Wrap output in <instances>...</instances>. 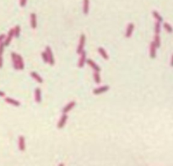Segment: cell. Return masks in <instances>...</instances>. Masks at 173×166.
Masks as SVG:
<instances>
[{
	"mask_svg": "<svg viewBox=\"0 0 173 166\" xmlns=\"http://www.w3.org/2000/svg\"><path fill=\"white\" fill-rule=\"evenodd\" d=\"M86 52L85 51H82L81 54H80V57H79V63H78V66L79 68H83L84 64L86 63Z\"/></svg>",
	"mask_w": 173,
	"mask_h": 166,
	"instance_id": "2",
	"label": "cell"
},
{
	"mask_svg": "<svg viewBox=\"0 0 173 166\" xmlns=\"http://www.w3.org/2000/svg\"><path fill=\"white\" fill-rule=\"evenodd\" d=\"M3 67V58L2 56H0V68Z\"/></svg>",
	"mask_w": 173,
	"mask_h": 166,
	"instance_id": "30",
	"label": "cell"
},
{
	"mask_svg": "<svg viewBox=\"0 0 173 166\" xmlns=\"http://www.w3.org/2000/svg\"><path fill=\"white\" fill-rule=\"evenodd\" d=\"M4 96H5L4 92H2V91H0V97H4Z\"/></svg>",
	"mask_w": 173,
	"mask_h": 166,
	"instance_id": "31",
	"label": "cell"
},
{
	"mask_svg": "<svg viewBox=\"0 0 173 166\" xmlns=\"http://www.w3.org/2000/svg\"><path fill=\"white\" fill-rule=\"evenodd\" d=\"M152 15H153V16H154L155 19L157 21H160V22H162V21H163V18L161 17V15H160L157 11H153V12H152Z\"/></svg>",
	"mask_w": 173,
	"mask_h": 166,
	"instance_id": "20",
	"label": "cell"
},
{
	"mask_svg": "<svg viewBox=\"0 0 173 166\" xmlns=\"http://www.w3.org/2000/svg\"><path fill=\"white\" fill-rule=\"evenodd\" d=\"M164 28H165V30H166L167 32H169V33H171V32L173 31V29H172V27L169 25L168 23H164Z\"/></svg>",
	"mask_w": 173,
	"mask_h": 166,
	"instance_id": "24",
	"label": "cell"
},
{
	"mask_svg": "<svg viewBox=\"0 0 173 166\" xmlns=\"http://www.w3.org/2000/svg\"><path fill=\"white\" fill-rule=\"evenodd\" d=\"M12 61H13V65L15 70H19V64H18V59H17V54L12 53L11 54Z\"/></svg>",
	"mask_w": 173,
	"mask_h": 166,
	"instance_id": "14",
	"label": "cell"
},
{
	"mask_svg": "<svg viewBox=\"0 0 173 166\" xmlns=\"http://www.w3.org/2000/svg\"><path fill=\"white\" fill-rule=\"evenodd\" d=\"M14 36H15V37H19V33H21V26H16L14 28Z\"/></svg>",
	"mask_w": 173,
	"mask_h": 166,
	"instance_id": "25",
	"label": "cell"
},
{
	"mask_svg": "<svg viewBox=\"0 0 173 166\" xmlns=\"http://www.w3.org/2000/svg\"><path fill=\"white\" fill-rule=\"evenodd\" d=\"M35 102L37 103H41V101H42V92H41V89L39 87L35 88Z\"/></svg>",
	"mask_w": 173,
	"mask_h": 166,
	"instance_id": "13",
	"label": "cell"
},
{
	"mask_svg": "<svg viewBox=\"0 0 173 166\" xmlns=\"http://www.w3.org/2000/svg\"><path fill=\"white\" fill-rule=\"evenodd\" d=\"M18 145H19V149L21 152H24L26 150V140H25V137L23 136H19Z\"/></svg>",
	"mask_w": 173,
	"mask_h": 166,
	"instance_id": "6",
	"label": "cell"
},
{
	"mask_svg": "<svg viewBox=\"0 0 173 166\" xmlns=\"http://www.w3.org/2000/svg\"><path fill=\"white\" fill-rule=\"evenodd\" d=\"M98 52H99V54H100V56H101V57L104 59H109V56H108L106 51L103 48H98Z\"/></svg>",
	"mask_w": 173,
	"mask_h": 166,
	"instance_id": "18",
	"label": "cell"
},
{
	"mask_svg": "<svg viewBox=\"0 0 173 166\" xmlns=\"http://www.w3.org/2000/svg\"><path fill=\"white\" fill-rule=\"evenodd\" d=\"M156 46L154 43V42H150V56L151 59H155L156 56Z\"/></svg>",
	"mask_w": 173,
	"mask_h": 166,
	"instance_id": "8",
	"label": "cell"
},
{
	"mask_svg": "<svg viewBox=\"0 0 173 166\" xmlns=\"http://www.w3.org/2000/svg\"><path fill=\"white\" fill-rule=\"evenodd\" d=\"M94 80H95V82L96 84H100V82H101V79H100V73L97 71H95L94 73Z\"/></svg>",
	"mask_w": 173,
	"mask_h": 166,
	"instance_id": "21",
	"label": "cell"
},
{
	"mask_svg": "<svg viewBox=\"0 0 173 166\" xmlns=\"http://www.w3.org/2000/svg\"><path fill=\"white\" fill-rule=\"evenodd\" d=\"M5 102L11 104V105H14V106H16V107H18L21 105V103H19V101L15 100L14 98H5Z\"/></svg>",
	"mask_w": 173,
	"mask_h": 166,
	"instance_id": "17",
	"label": "cell"
},
{
	"mask_svg": "<svg viewBox=\"0 0 173 166\" xmlns=\"http://www.w3.org/2000/svg\"><path fill=\"white\" fill-rule=\"evenodd\" d=\"M14 36V29H10L9 33H8V36L5 39V42H4V45L5 46H9V43L11 42L12 41V38H13V36Z\"/></svg>",
	"mask_w": 173,
	"mask_h": 166,
	"instance_id": "7",
	"label": "cell"
},
{
	"mask_svg": "<svg viewBox=\"0 0 173 166\" xmlns=\"http://www.w3.org/2000/svg\"><path fill=\"white\" fill-rule=\"evenodd\" d=\"M90 8V0H83V12L84 15L89 13Z\"/></svg>",
	"mask_w": 173,
	"mask_h": 166,
	"instance_id": "16",
	"label": "cell"
},
{
	"mask_svg": "<svg viewBox=\"0 0 173 166\" xmlns=\"http://www.w3.org/2000/svg\"><path fill=\"white\" fill-rule=\"evenodd\" d=\"M75 104H76V103L74 102V101H72V102L68 103L66 106L63 108V114H67L68 112H69L71 109L75 106Z\"/></svg>",
	"mask_w": 173,
	"mask_h": 166,
	"instance_id": "11",
	"label": "cell"
},
{
	"mask_svg": "<svg viewBox=\"0 0 173 166\" xmlns=\"http://www.w3.org/2000/svg\"><path fill=\"white\" fill-rule=\"evenodd\" d=\"M171 65L173 67V55H172V57H171Z\"/></svg>",
	"mask_w": 173,
	"mask_h": 166,
	"instance_id": "32",
	"label": "cell"
},
{
	"mask_svg": "<svg viewBox=\"0 0 173 166\" xmlns=\"http://www.w3.org/2000/svg\"><path fill=\"white\" fill-rule=\"evenodd\" d=\"M134 23H129L128 24V26L127 27V30H126V33H125V36L126 37H130L132 36L133 32H134Z\"/></svg>",
	"mask_w": 173,
	"mask_h": 166,
	"instance_id": "10",
	"label": "cell"
},
{
	"mask_svg": "<svg viewBox=\"0 0 173 166\" xmlns=\"http://www.w3.org/2000/svg\"><path fill=\"white\" fill-rule=\"evenodd\" d=\"M85 35L84 34H81L79 37V45L77 48V54H80L81 52L84 51V44H85Z\"/></svg>",
	"mask_w": 173,
	"mask_h": 166,
	"instance_id": "1",
	"label": "cell"
},
{
	"mask_svg": "<svg viewBox=\"0 0 173 166\" xmlns=\"http://www.w3.org/2000/svg\"><path fill=\"white\" fill-rule=\"evenodd\" d=\"M17 59H18V64H19V70H24V68H25V64H24L22 56L17 54Z\"/></svg>",
	"mask_w": 173,
	"mask_h": 166,
	"instance_id": "19",
	"label": "cell"
},
{
	"mask_svg": "<svg viewBox=\"0 0 173 166\" xmlns=\"http://www.w3.org/2000/svg\"><path fill=\"white\" fill-rule=\"evenodd\" d=\"M30 26L32 29H35L37 26V15L35 13L30 14Z\"/></svg>",
	"mask_w": 173,
	"mask_h": 166,
	"instance_id": "9",
	"label": "cell"
},
{
	"mask_svg": "<svg viewBox=\"0 0 173 166\" xmlns=\"http://www.w3.org/2000/svg\"><path fill=\"white\" fill-rule=\"evenodd\" d=\"M67 120H68V115H67V114H63V115L61 116V118H60L59 121L58 122L57 127L58 129H62L64 126V125H66Z\"/></svg>",
	"mask_w": 173,
	"mask_h": 166,
	"instance_id": "4",
	"label": "cell"
},
{
	"mask_svg": "<svg viewBox=\"0 0 173 166\" xmlns=\"http://www.w3.org/2000/svg\"><path fill=\"white\" fill-rule=\"evenodd\" d=\"M109 89H110L109 86H102V87H100L94 89L93 93L95 95H99V94H101V93H104V92H107Z\"/></svg>",
	"mask_w": 173,
	"mask_h": 166,
	"instance_id": "3",
	"label": "cell"
},
{
	"mask_svg": "<svg viewBox=\"0 0 173 166\" xmlns=\"http://www.w3.org/2000/svg\"><path fill=\"white\" fill-rule=\"evenodd\" d=\"M155 34H160V21H156L155 23Z\"/></svg>",
	"mask_w": 173,
	"mask_h": 166,
	"instance_id": "23",
	"label": "cell"
},
{
	"mask_svg": "<svg viewBox=\"0 0 173 166\" xmlns=\"http://www.w3.org/2000/svg\"><path fill=\"white\" fill-rule=\"evenodd\" d=\"M42 59H43V61H44V62H45V63H48V61H49V59H48V55H47V52H46V51L42 52Z\"/></svg>",
	"mask_w": 173,
	"mask_h": 166,
	"instance_id": "26",
	"label": "cell"
},
{
	"mask_svg": "<svg viewBox=\"0 0 173 166\" xmlns=\"http://www.w3.org/2000/svg\"><path fill=\"white\" fill-rule=\"evenodd\" d=\"M19 4L21 7H25L26 4V0H19Z\"/></svg>",
	"mask_w": 173,
	"mask_h": 166,
	"instance_id": "28",
	"label": "cell"
},
{
	"mask_svg": "<svg viewBox=\"0 0 173 166\" xmlns=\"http://www.w3.org/2000/svg\"><path fill=\"white\" fill-rule=\"evenodd\" d=\"M86 62H87V64H89V65H90L92 69H93L95 71H97V72H100V68L99 67V65H98V64H96L92 59H87Z\"/></svg>",
	"mask_w": 173,
	"mask_h": 166,
	"instance_id": "12",
	"label": "cell"
},
{
	"mask_svg": "<svg viewBox=\"0 0 173 166\" xmlns=\"http://www.w3.org/2000/svg\"><path fill=\"white\" fill-rule=\"evenodd\" d=\"M154 43L155 44L156 48H160V37L159 34H155V39H154Z\"/></svg>",
	"mask_w": 173,
	"mask_h": 166,
	"instance_id": "22",
	"label": "cell"
},
{
	"mask_svg": "<svg viewBox=\"0 0 173 166\" xmlns=\"http://www.w3.org/2000/svg\"><path fill=\"white\" fill-rule=\"evenodd\" d=\"M46 52H47V54L48 55V59H49L48 63H49V64H51V65H53L55 61H54L53 54V51H52V49H51V48L47 46L46 48Z\"/></svg>",
	"mask_w": 173,
	"mask_h": 166,
	"instance_id": "5",
	"label": "cell"
},
{
	"mask_svg": "<svg viewBox=\"0 0 173 166\" xmlns=\"http://www.w3.org/2000/svg\"><path fill=\"white\" fill-rule=\"evenodd\" d=\"M30 75L31 77L33 78L34 80H37V82L41 83V84H42V83H43V79L41 77V75H39L37 74V72H35V71H31Z\"/></svg>",
	"mask_w": 173,
	"mask_h": 166,
	"instance_id": "15",
	"label": "cell"
},
{
	"mask_svg": "<svg viewBox=\"0 0 173 166\" xmlns=\"http://www.w3.org/2000/svg\"><path fill=\"white\" fill-rule=\"evenodd\" d=\"M5 37H6V36H5V35H4V34L0 35V42H3V40L4 39Z\"/></svg>",
	"mask_w": 173,
	"mask_h": 166,
	"instance_id": "29",
	"label": "cell"
},
{
	"mask_svg": "<svg viewBox=\"0 0 173 166\" xmlns=\"http://www.w3.org/2000/svg\"><path fill=\"white\" fill-rule=\"evenodd\" d=\"M4 42H0V56H2L3 53V49H4Z\"/></svg>",
	"mask_w": 173,
	"mask_h": 166,
	"instance_id": "27",
	"label": "cell"
}]
</instances>
